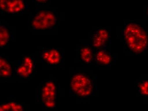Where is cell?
Segmentation results:
<instances>
[{"mask_svg": "<svg viewBox=\"0 0 148 111\" xmlns=\"http://www.w3.org/2000/svg\"><path fill=\"white\" fill-rule=\"evenodd\" d=\"M123 36L127 47L133 53H142L147 48V34L139 24L135 23L127 24L123 29Z\"/></svg>", "mask_w": 148, "mask_h": 111, "instance_id": "obj_1", "label": "cell"}, {"mask_svg": "<svg viewBox=\"0 0 148 111\" xmlns=\"http://www.w3.org/2000/svg\"><path fill=\"white\" fill-rule=\"evenodd\" d=\"M56 14L49 10H38L31 16L29 25L33 31L43 32L51 29L56 24Z\"/></svg>", "mask_w": 148, "mask_h": 111, "instance_id": "obj_2", "label": "cell"}, {"mask_svg": "<svg viewBox=\"0 0 148 111\" xmlns=\"http://www.w3.org/2000/svg\"><path fill=\"white\" fill-rule=\"evenodd\" d=\"M71 89L74 93L80 97H86L91 95L93 90L91 79L82 73L75 74L70 82Z\"/></svg>", "mask_w": 148, "mask_h": 111, "instance_id": "obj_3", "label": "cell"}, {"mask_svg": "<svg viewBox=\"0 0 148 111\" xmlns=\"http://www.w3.org/2000/svg\"><path fill=\"white\" fill-rule=\"evenodd\" d=\"M57 88L54 82L48 81L43 84L40 89L41 101L46 108H53L56 104Z\"/></svg>", "mask_w": 148, "mask_h": 111, "instance_id": "obj_4", "label": "cell"}, {"mask_svg": "<svg viewBox=\"0 0 148 111\" xmlns=\"http://www.w3.org/2000/svg\"><path fill=\"white\" fill-rule=\"evenodd\" d=\"M35 70L34 58L30 55H27L23 58L21 63L17 64L15 68V74L21 79H29L32 76Z\"/></svg>", "mask_w": 148, "mask_h": 111, "instance_id": "obj_5", "label": "cell"}, {"mask_svg": "<svg viewBox=\"0 0 148 111\" xmlns=\"http://www.w3.org/2000/svg\"><path fill=\"white\" fill-rule=\"evenodd\" d=\"M27 8L26 1H0V10L2 13H23Z\"/></svg>", "mask_w": 148, "mask_h": 111, "instance_id": "obj_6", "label": "cell"}, {"mask_svg": "<svg viewBox=\"0 0 148 111\" xmlns=\"http://www.w3.org/2000/svg\"><path fill=\"white\" fill-rule=\"evenodd\" d=\"M41 57L44 63L49 65H57L62 60L61 53L56 48L45 50L41 54Z\"/></svg>", "mask_w": 148, "mask_h": 111, "instance_id": "obj_7", "label": "cell"}, {"mask_svg": "<svg viewBox=\"0 0 148 111\" xmlns=\"http://www.w3.org/2000/svg\"><path fill=\"white\" fill-rule=\"evenodd\" d=\"M12 74V66L10 62L3 56L0 55V79H9Z\"/></svg>", "mask_w": 148, "mask_h": 111, "instance_id": "obj_8", "label": "cell"}, {"mask_svg": "<svg viewBox=\"0 0 148 111\" xmlns=\"http://www.w3.org/2000/svg\"><path fill=\"white\" fill-rule=\"evenodd\" d=\"M108 31L104 29L98 30L93 35L92 42L95 47L101 48L103 47L109 38Z\"/></svg>", "mask_w": 148, "mask_h": 111, "instance_id": "obj_9", "label": "cell"}, {"mask_svg": "<svg viewBox=\"0 0 148 111\" xmlns=\"http://www.w3.org/2000/svg\"><path fill=\"white\" fill-rule=\"evenodd\" d=\"M97 63L101 65H108L112 62V58L109 52L104 50H99L95 55Z\"/></svg>", "mask_w": 148, "mask_h": 111, "instance_id": "obj_10", "label": "cell"}, {"mask_svg": "<svg viewBox=\"0 0 148 111\" xmlns=\"http://www.w3.org/2000/svg\"><path fill=\"white\" fill-rule=\"evenodd\" d=\"M10 30L2 24L0 25V48H8L11 40Z\"/></svg>", "mask_w": 148, "mask_h": 111, "instance_id": "obj_11", "label": "cell"}, {"mask_svg": "<svg viewBox=\"0 0 148 111\" xmlns=\"http://www.w3.org/2000/svg\"><path fill=\"white\" fill-rule=\"evenodd\" d=\"M0 111H23L22 105L14 102L0 104Z\"/></svg>", "mask_w": 148, "mask_h": 111, "instance_id": "obj_12", "label": "cell"}, {"mask_svg": "<svg viewBox=\"0 0 148 111\" xmlns=\"http://www.w3.org/2000/svg\"><path fill=\"white\" fill-rule=\"evenodd\" d=\"M80 55L82 61L86 63H89L93 58L92 50L88 47H82L80 50Z\"/></svg>", "mask_w": 148, "mask_h": 111, "instance_id": "obj_13", "label": "cell"}, {"mask_svg": "<svg viewBox=\"0 0 148 111\" xmlns=\"http://www.w3.org/2000/svg\"><path fill=\"white\" fill-rule=\"evenodd\" d=\"M139 91L141 95L143 96H147L148 92V81L144 80L141 82L139 84Z\"/></svg>", "mask_w": 148, "mask_h": 111, "instance_id": "obj_14", "label": "cell"}, {"mask_svg": "<svg viewBox=\"0 0 148 111\" xmlns=\"http://www.w3.org/2000/svg\"><path fill=\"white\" fill-rule=\"evenodd\" d=\"M2 12L0 10V25H2Z\"/></svg>", "mask_w": 148, "mask_h": 111, "instance_id": "obj_15", "label": "cell"}]
</instances>
